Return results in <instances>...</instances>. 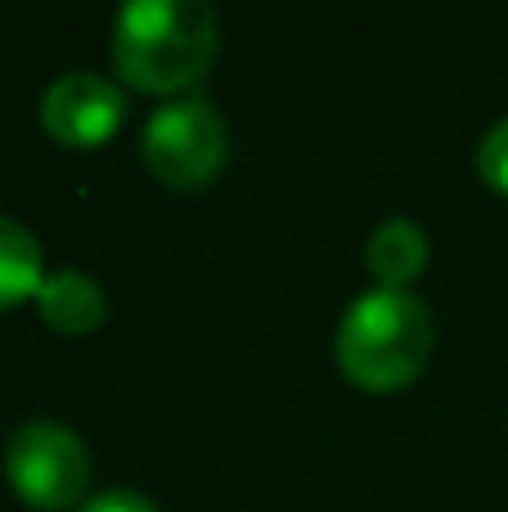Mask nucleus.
<instances>
[{"instance_id": "f257e3e1", "label": "nucleus", "mask_w": 508, "mask_h": 512, "mask_svg": "<svg viewBox=\"0 0 508 512\" xmlns=\"http://www.w3.org/2000/svg\"><path fill=\"white\" fill-rule=\"evenodd\" d=\"M216 50L221 18L207 0H131L113 23V68L149 95L203 81Z\"/></svg>"}, {"instance_id": "f03ea898", "label": "nucleus", "mask_w": 508, "mask_h": 512, "mask_svg": "<svg viewBox=\"0 0 508 512\" xmlns=\"http://www.w3.org/2000/svg\"><path fill=\"white\" fill-rule=\"evenodd\" d=\"M432 310L414 292H360L338 324V364L365 391H401L432 355Z\"/></svg>"}, {"instance_id": "7ed1b4c3", "label": "nucleus", "mask_w": 508, "mask_h": 512, "mask_svg": "<svg viewBox=\"0 0 508 512\" xmlns=\"http://www.w3.org/2000/svg\"><path fill=\"white\" fill-rule=\"evenodd\" d=\"M230 153V131L212 99L180 95L153 108L140 135V158L162 185L171 189H203Z\"/></svg>"}, {"instance_id": "20e7f679", "label": "nucleus", "mask_w": 508, "mask_h": 512, "mask_svg": "<svg viewBox=\"0 0 508 512\" xmlns=\"http://www.w3.org/2000/svg\"><path fill=\"white\" fill-rule=\"evenodd\" d=\"M5 477L18 495L41 512H63L86 504L90 454L72 427L54 418H32L5 445Z\"/></svg>"}, {"instance_id": "39448f33", "label": "nucleus", "mask_w": 508, "mask_h": 512, "mask_svg": "<svg viewBox=\"0 0 508 512\" xmlns=\"http://www.w3.org/2000/svg\"><path fill=\"white\" fill-rule=\"evenodd\" d=\"M126 95L90 68H72L41 95V126L68 149H95L122 126Z\"/></svg>"}, {"instance_id": "423d86ee", "label": "nucleus", "mask_w": 508, "mask_h": 512, "mask_svg": "<svg viewBox=\"0 0 508 512\" xmlns=\"http://www.w3.org/2000/svg\"><path fill=\"white\" fill-rule=\"evenodd\" d=\"M36 306H41V319L54 328V333H95L108 319V297L99 288L95 274L86 270H54L45 274L41 292H36Z\"/></svg>"}, {"instance_id": "0eeeda50", "label": "nucleus", "mask_w": 508, "mask_h": 512, "mask_svg": "<svg viewBox=\"0 0 508 512\" xmlns=\"http://www.w3.org/2000/svg\"><path fill=\"white\" fill-rule=\"evenodd\" d=\"M365 261H369V274L378 279V288L410 292V283L428 270V234L410 216H392V221H383L374 230Z\"/></svg>"}, {"instance_id": "6e6552de", "label": "nucleus", "mask_w": 508, "mask_h": 512, "mask_svg": "<svg viewBox=\"0 0 508 512\" xmlns=\"http://www.w3.org/2000/svg\"><path fill=\"white\" fill-rule=\"evenodd\" d=\"M41 283H45V270H41L36 234L27 225H18L14 216H0V310L36 297Z\"/></svg>"}, {"instance_id": "1a4fd4ad", "label": "nucleus", "mask_w": 508, "mask_h": 512, "mask_svg": "<svg viewBox=\"0 0 508 512\" xmlns=\"http://www.w3.org/2000/svg\"><path fill=\"white\" fill-rule=\"evenodd\" d=\"M477 171H482V180L495 194H508V117H500L482 135V144H477Z\"/></svg>"}, {"instance_id": "9d476101", "label": "nucleus", "mask_w": 508, "mask_h": 512, "mask_svg": "<svg viewBox=\"0 0 508 512\" xmlns=\"http://www.w3.org/2000/svg\"><path fill=\"white\" fill-rule=\"evenodd\" d=\"M77 512H158V504L135 495V490H99V495H90Z\"/></svg>"}]
</instances>
